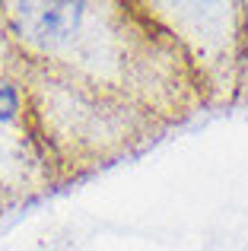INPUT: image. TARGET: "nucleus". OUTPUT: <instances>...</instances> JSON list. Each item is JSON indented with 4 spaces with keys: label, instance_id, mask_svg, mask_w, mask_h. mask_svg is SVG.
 I'll use <instances>...</instances> for the list:
<instances>
[{
    "label": "nucleus",
    "instance_id": "nucleus-1",
    "mask_svg": "<svg viewBox=\"0 0 248 251\" xmlns=\"http://www.w3.org/2000/svg\"><path fill=\"white\" fill-rule=\"evenodd\" d=\"M83 19V6L74 3H48V6H25V29L32 38L45 45H57L76 32Z\"/></svg>",
    "mask_w": 248,
    "mask_h": 251
},
{
    "label": "nucleus",
    "instance_id": "nucleus-2",
    "mask_svg": "<svg viewBox=\"0 0 248 251\" xmlns=\"http://www.w3.org/2000/svg\"><path fill=\"white\" fill-rule=\"evenodd\" d=\"M19 108H23V99H19L16 86H10V83H3V80H0V124L16 121Z\"/></svg>",
    "mask_w": 248,
    "mask_h": 251
}]
</instances>
